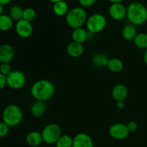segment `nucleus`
<instances>
[{
  "mask_svg": "<svg viewBox=\"0 0 147 147\" xmlns=\"http://www.w3.org/2000/svg\"><path fill=\"white\" fill-rule=\"evenodd\" d=\"M55 90V86L51 81L42 79L33 83L30 93L36 100L45 102L53 97Z\"/></svg>",
  "mask_w": 147,
  "mask_h": 147,
  "instance_id": "f257e3e1",
  "label": "nucleus"
},
{
  "mask_svg": "<svg viewBox=\"0 0 147 147\" xmlns=\"http://www.w3.org/2000/svg\"><path fill=\"white\" fill-rule=\"evenodd\" d=\"M126 17L130 24L140 26L147 21V8L139 1H133L127 7Z\"/></svg>",
  "mask_w": 147,
  "mask_h": 147,
  "instance_id": "f03ea898",
  "label": "nucleus"
},
{
  "mask_svg": "<svg viewBox=\"0 0 147 147\" xmlns=\"http://www.w3.org/2000/svg\"><path fill=\"white\" fill-rule=\"evenodd\" d=\"M24 114L18 106L11 104L7 106L2 112V121L9 127L20 125L23 121Z\"/></svg>",
  "mask_w": 147,
  "mask_h": 147,
  "instance_id": "7ed1b4c3",
  "label": "nucleus"
},
{
  "mask_svg": "<svg viewBox=\"0 0 147 147\" xmlns=\"http://www.w3.org/2000/svg\"><path fill=\"white\" fill-rule=\"evenodd\" d=\"M87 13L83 7H75L69 10L65 16L66 23L69 27L74 29L82 27L87 21Z\"/></svg>",
  "mask_w": 147,
  "mask_h": 147,
  "instance_id": "20e7f679",
  "label": "nucleus"
},
{
  "mask_svg": "<svg viewBox=\"0 0 147 147\" xmlns=\"http://www.w3.org/2000/svg\"><path fill=\"white\" fill-rule=\"evenodd\" d=\"M107 24V20L104 15L99 13L92 14L87 19L86 25L88 32L97 34L103 31Z\"/></svg>",
  "mask_w": 147,
  "mask_h": 147,
  "instance_id": "39448f33",
  "label": "nucleus"
},
{
  "mask_svg": "<svg viewBox=\"0 0 147 147\" xmlns=\"http://www.w3.org/2000/svg\"><path fill=\"white\" fill-rule=\"evenodd\" d=\"M43 142L47 144H55L63 135L62 129L57 123H50L43 129L41 132Z\"/></svg>",
  "mask_w": 147,
  "mask_h": 147,
  "instance_id": "423d86ee",
  "label": "nucleus"
},
{
  "mask_svg": "<svg viewBox=\"0 0 147 147\" xmlns=\"http://www.w3.org/2000/svg\"><path fill=\"white\" fill-rule=\"evenodd\" d=\"M25 83V76L20 70H12V72L7 76V86L14 90L21 89L24 87Z\"/></svg>",
  "mask_w": 147,
  "mask_h": 147,
  "instance_id": "0eeeda50",
  "label": "nucleus"
},
{
  "mask_svg": "<svg viewBox=\"0 0 147 147\" xmlns=\"http://www.w3.org/2000/svg\"><path fill=\"white\" fill-rule=\"evenodd\" d=\"M129 131L126 124L122 123H113L109 129V134L111 137L116 140L126 139L129 135Z\"/></svg>",
  "mask_w": 147,
  "mask_h": 147,
  "instance_id": "6e6552de",
  "label": "nucleus"
},
{
  "mask_svg": "<svg viewBox=\"0 0 147 147\" xmlns=\"http://www.w3.org/2000/svg\"><path fill=\"white\" fill-rule=\"evenodd\" d=\"M15 31L17 35L22 38H28L32 34L34 29L31 22L21 20L16 23Z\"/></svg>",
  "mask_w": 147,
  "mask_h": 147,
  "instance_id": "1a4fd4ad",
  "label": "nucleus"
},
{
  "mask_svg": "<svg viewBox=\"0 0 147 147\" xmlns=\"http://www.w3.org/2000/svg\"><path fill=\"white\" fill-rule=\"evenodd\" d=\"M109 13L113 20L120 21L126 17L127 8L122 3L112 4L109 7Z\"/></svg>",
  "mask_w": 147,
  "mask_h": 147,
  "instance_id": "9d476101",
  "label": "nucleus"
},
{
  "mask_svg": "<svg viewBox=\"0 0 147 147\" xmlns=\"http://www.w3.org/2000/svg\"><path fill=\"white\" fill-rule=\"evenodd\" d=\"M15 55L14 49L11 45L3 44L0 45V63H9Z\"/></svg>",
  "mask_w": 147,
  "mask_h": 147,
  "instance_id": "9b49d317",
  "label": "nucleus"
},
{
  "mask_svg": "<svg viewBox=\"0 0 147 147\" xmlns=\"http://www.w3.org/2000/svg\"><path fill=\"white\" fill-rule=\"evenodd\" d=\"M73 147H94L93 141L88 134L79 133L73 138Z\"/></svg>",
  "mask_w": 147,
  "mask_h": 147,
  "instance_id": "f8f14e48",
  "label": "nucleus"
},
{
  "mask_svg": "<svg viewBox=\"0 0 147 147\" xmlns=\"http://www.w3.org/2000/svg\"><path fill=\"white\" fill-rule=\"evenodd\" d=\"M128 94H129V90H128L127 87L123 84L119 83V84L116 85L112 89V98L116 102L124 101L127 98Z\"/></svg>",
  "mask_w": 147,
  "mask_h": 147,
  "instance_id": "ddd939ff",
  "label": "nucleus"
},
{
  "mask_svg": "<svg viewBox=\"0 0 147 147\" xmlns=\"http://www.w3.org/2000/svg\"><path fill=\"white\" fill-rule=\"evenodd\" d=\"M66 51L70 57H73V58H78L83 54L84 47H83V44L73 41L67 46Z\"/></svg>",
  "mask_w": 147,
  "mask_h": 147,
  "instance_id": "4468645a",
  "label": "nucleus"
},
{
  "mask_svg": "<svg viewBox=\"0 0 147 147\" xmlns=\"http://www.w3.org/2000/svg\"><path fill=\"white\" fill-rule=\"evenodd\" d=\"M109 58L104 53H96L92 57L91 62L93 66L99 69L108 67Z\"/></svg>",
  "mask_w": 147,
  "mask_h": 147,
  "instance_id": "2eb2a0df",
  "label": "nucleus"
},
{
  "mask_svg": "<svg viewBox=\"0 0 147 147\" xmlns=\"http://www.w3.org/2000/svg\"><path fill=\"white\" fill-rule=\"evenodd\" d=\"M42 142L43 139L41 133L37 131H30L26 136V142L29 146L32 147L40 146Z\"/></svg>",
  "mask_w": 147,
  "mask_h": 147,
  "instance_id": "dca6fc26",
  "label": "nucleus"
},
{
  "mask_svg": "<svg viewBox=\"0 0 147 147\" xmlns=\"http://www.w3.org/2000/svg\"><path fill=\"white\" fill-rule=\"evenodd\" d=\"M88 32L83 27L74 29L72 32V39L73 42L83 44L88 38Z\"/></svg>",
  "mask_w": 147,
  "mask_h": 147,
  "instance_id": "f3484780",
  "label": "nucleus"
},
{
  "mask_svg": "<svg viewBox=\"0 0 147 147\" xmlns=\"http://www.w3.org/2000/svg\"><path fill=\"white\" fill-rule=\"evenodd\" d=\"M137 34V29L136 26L131 24L125 25L122 30V37L127 41H132L134 40Z\"/></svg>",
  "mask_w": 147,
  "mask_h": 147,
  "instance_id": "a211bd4d",
  "label": "nucleus"
},
{
  "mask_svg": "<svg viewBox=\"0 0 147 147\" xmlns=\"http://www.w3.org/2000/svg\"><path fill=\"white\" fill-rule=\"evenodd\" d=\"M53 12L55 14L59 17L66 16L69 11V7L67 2L65 1H59V2L55 3L53 5Z\"/></svg>",
  "mask_w": 147,
  "mask_h": 147,
  "instance_id": "6ab92c4d",
  "label": "nucleus"
},
{
  "mask_svg": "<svg viewBox=\"0 0 147 147\" xmlns=\"http://www.w3.org/2000/svg\"><path fill=\"white\" fill-rule=\"evenodd\" d=\"M31 113L35 117H40L46 111V105L43 101L36 100L31 106Z\"/></svg>",
  "mask_w": 147,
  "mask_h": 147,
  "instance_id": "aec40b11",
  "label": "nucleus"
},
{
  "mask_svg": "<svg viewBox=\"0 0 147 147\" xmlns=\"http://www.w3.org/2000/svg\"><path fill=\"white\" fill-rule=\"evenodd\" d=\"M107 67L113 73H120L123 68V63L121 59L118 57H112L109 59Z\"/></svg>",
  "mask_w": 147,
  "mask_h": 147,
  "instance_id": "412c9836",
  "label": "nucleus"
},
{
  "mask_svg": "<svg viewBox=\"0 0 147 147\" xmlns=\"http://www.w3.org/2000/svg\"><path fill=\"white\" fill-rule=\"evenodd\" d=\"M23 12L24 9L22 7L19 5H14L9 9V17L12 19L13 21L18 22L23 19Z\"/></svg>",
  "mask_w": 147,
  "mask_h": 147,
  "instance_id": "4be33fe9",
  "label": "nucleus"
},
{
  "mask_svg": "<svg viewBox=\"0 0 147 147\" xmlns=\"http://www.w3.org/2000/svg\"><path fill=\"white\" fill-rule=\"evenodd\" d=\"M13 20L9 15H0V31L6 32L9 30L13 26Z\"/></svg>",
  "mask_w": 147,
  "mask_h": 147,
  "instance_id": "5701e85b",
  "label": "nucleus"
},
{
  "mask_svg": "<svg viewBox=\"0 0 147 147\" xmlns=\"http://www.w3.org/2000/svg\"><path fill=\"white\" fill-rule=\"evenodd\" d=\"M133 41L135 46L138 48L147 50V33H138Z\"/></svg>",
  "mask_w": 147,
  "mask_h": 147,
  "instance_id": "b1692460",
  "label": "nucleus"
},
{
  "mask_svg": "<svg viewBox=\"0 0 147 147\" xmlns=\"http://www.w3.org/2000/svg\"><path fill=\"white\" fill-rule=\"evenodd\" d=\"M73 138L69 135L64 134L55 143V147H73Z\"/></svg>",
  "mask_w": 147,
  "mask_h": 147,
  "instance_id": "393cba45",
  "label": "nucleus"
},
{
  "mask_svg": "<svg viewBox=\"0 0 147 147\" xmlns=\"http://www.w3.org/2000/svg\"><path fill=\"white\" fill-rule=\"evenodd\" d=\"M36 17V11L32 7H27L24 9L23 12V19L29 22L34 21Z\"/></svg>",
  "mask_w": 147,
  "mask_h": 147,
  "instance_id": "a878e982",
  "label": "nucleus"
},
{
  "mask_svg": "<svg viewBox=\"0 0 147 147\" xmlns=\"http://www.w3.org/2000/svg\"><path fill=\"white\" fill-rule=\"evenodd\" d=\"M12 72L11 66L9 63H1L0 65V73L7 77Z\"/></svg>",
  "mask_w": 147,
  "mask_h": 147,
  "instance_id": "bb28decb",
  "label": "nucleus"
},
{
  "mask_svg": "<svg viewBox=\"0 0 147 147\" xmlns=\"http://www.w3.org/2000/svg\"><path fill=\"white\" fill-rule=\"evenodd\" d=\"M9 126H7L4 122H0V138H4L9 132Z\"/></svg>",
  "mask_w": 147,
  "mask_h": 147,
  "instance_id": "cd10ccee",
  "label": "nucleus"
},
{
  "mask_svg": "<svg viewBox=\"0 0 147 147\" xmlns=\"http://www.w3.org/2000/svg\"><path fill=\"white\" fill-rule=\"evenodd\" d=\"M96 0H78L79 4L83 7H92L96 3Z\"/></svg>",
  "mask_w": 147,
  "mask_h": 147,
  "instance_id": "c85d7f7f",
  "label": "nucleus"
},
{
  "mask_svg": "<svg viewBox=\"0 0 147 147\" xmlns=\"http://www.w3.org/2000/svg\"><path fill=\"white\" fill-rule=\"evenodd\" d=\"M126 126H127V128L130 133H134V132L136 131L138 129V123H136V121H129V123L126 124Z\"/></svg>",
  "mask_w": 147,
  "mask_h": 147,
  "instance_id": "c756f323",
  "label": "nucleus"
},
{
  "mask_svg": "<svg viewBox=\"0 0 147 147\" xmlns=\"http://www.w3.org/2000/svg\"><path fill=\"white\" fill-rule=\"evenodd\" d=\"M7 85V77L0 73V90L4 88Z\"/></svg>",
  "mask_w": 147,
  "mask_h": 147,
  "instance_id": "7c9ffc66",
  "label": "nucleus"
},
{
  "mask_svg": "<svg viewBox=\"0 0 147 147\" xmlns=\"http://www.w3.org/2000/svg\"><path fill=\"white\" fill-rule=\"evenodd\" d=\"M125 106L124 101H120V102H116V107L119 109H123Z\"/></svg>",
  "mask_w": 147,
  "mask_h": 147,
  "instance_id": "2f4dec72",
  "label": "nucleus"
},
{
  "mask_svg": "<svg viewBox=\"0 0 147 147\" xmlns=\"http://www.w3.org/2000/svg\"><path fill=\"white\" fill-rule=\"evenodd\" d=\"M11 1V0H0V4L2 6L7 5V4H9Z\"/></svg>",
  "mask_w": 147,
  "mask_h": 147,
  "instance_id": "473e14b6",
  "label": "nucleus"
},
{
  "mask_svg": "<svg viewBox=\"0 0 147 147\" xmlns=\"http://www.w3.org/2000/svg\"><path fill=\"white\" fill-rule=\"evenodd\" d=\"M111 4H116V3H121L123 0H108Z\"/></svg>",
  "mask_w": 147,
  "mask_h": 147,
  "instance_id": "72a5a7b5",
  "label": "nucleus"
},
{
  "mask_svg": "<svg viewBox=\"0 0 147 147\" xmlns=\"http://www.w3.org/2000/svg\"><path fill=\"white\" fill-rule=\"evenodd\" d=\"M144 61L145 64L147 65V50H146L144 55Z\"/></svg>",
  "mask_w": 147,
  "mask_h": 147,
  "instance_id": "f704fd0d",
  "label": "nucleus"
},
{
  "mask_svg": "<svg viewBox=\"0 0 147 147\" xmlns=\"http://www.w3.org/2000/svg\"><path fill=\"white\" fill-rule=\"evenodd\" d=\"M49 1H50V2L52 3H57V2H59V1H64V0H48Z\"/></svg>",
  "mask_w": 147,
  "mask_h": 147,
  "instance_id": "c9c22d12",
  "label": "nucleus"
},
{
  "mask_svg": "<svg viewBox=\"0 0 147 147\" xmlns=\"http://www.w3.org/2000/svg\"><path fill=\"white\" fill-rule=\"evenodd\" d=\"M3 11H4V8H3V6L0 4V15L3 14Z\"/></svg>",
  "mask_w": 147,
  "mask_h": 147,
  "instance_id": "e433bc0d",
  "label": "nucleus"
}]
</instances>
